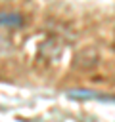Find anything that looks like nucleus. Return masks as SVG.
Masks as SVG:
<instances>
[{
	"instance_id": "obj_1",
	"label": "nucleus",
	"mask_w": 115,
	"mask_h": 122,
	"mask_svg": "<svg viewBox=\"0 0 115 122\" xmlns=\"http://www.w3.org/2000/svg\"><path fill=\"white\" fill-rule=\"evenodd\" d=\"M0 21H2V27H8V29H17L23 25V17L19 13H13V11H2L0 15Z\"/></svg>"
},
{
	"instance_id": "obj_2",
	"label": "nucleus",
	"mask_w": 115,
	"mask_h": 122,
	"mask_svg": "<svg viewBox=\"0 0 115 122\" xmlns=\"http://www.w3.org/2000/svg\"><path fill=\"white\" fill-rule=\"evenodd\" d=\"M92 50H84V51H80L77 57H75V67H79V69H90V67H94L98 61H88V53H90Z\"/></svg>"
}]
</instances>
